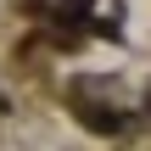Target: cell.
Here are the masks:
<instances>
[{
    "mask_svg": "<svg viewBox=\"0 0 151 151\" xmlns=\"http://www.w3.org/2000/svg\"><path fill=\"white\" fill-rule=\"evenodd\" d=\"M84 123H90V129H123V118H118L112 106H84Z\"/></svg>",
    "mask_w": 151,
    "mask_h": 151,
    "instance_id": "6da1fadb",
    "label": "cell"
},
{
    "mask_svg": "<svg viewBox=\"0 0 151 151\" xmlns=\"http://www.w3.org/2000/svg\"><path fill=\"white\" fill-rule=\"evenodd\" d=\"M78 11H90V0H62V17H78Z\"/></svg>",
    "mask_w": 151,
    "mask_h": 151,
    "instance_id": "7a4b0ae2",
    "label": "cell"
},
{
    "mask_svg": "<svg viewBox=\"0 0 151 151\" xmlns=\"http://www.w3.org/2000/svg\"><path fill=\"white\" fill-rule=\"evenodd\" d=\"M0 106H6V101H0Z\"/></svg>",
    "mask_w": 151,
    "mask_h": 151,
    "instance_id": "3957f363",
    "label": "cell"
}]
</instances>
